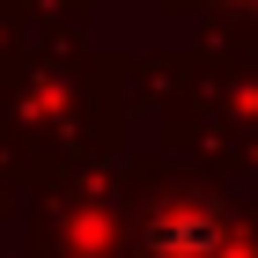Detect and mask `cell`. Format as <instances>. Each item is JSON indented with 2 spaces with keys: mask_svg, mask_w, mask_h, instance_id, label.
I'll return each instance as SVG.
<instances>
[{
  "mask_svg": "<svg viewBox=\"0 0 258 258\" xmlns=\"http://www.w3.org/2000/svg\"><path fill=\"white\" fill-rule=\"evenodd\" d=\"M155 251L162 258H214L221 251V229L207 214H162L155 221Z\"/></svg>",
  "mask_w": 258,
  "mask_h": 258,
  "instance_id": "6da1fadb",
  "label": "cell"
}]
</instances>
